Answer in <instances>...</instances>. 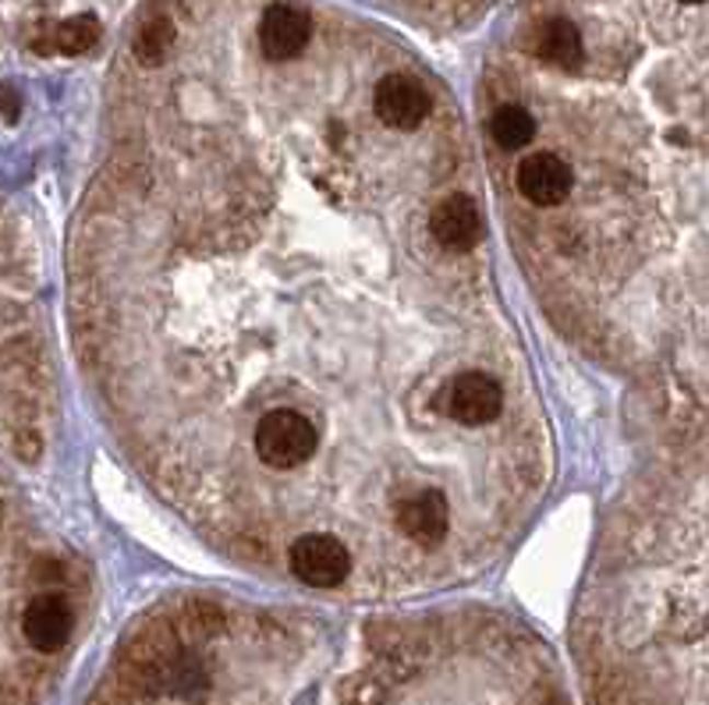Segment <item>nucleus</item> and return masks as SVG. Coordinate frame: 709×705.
Segmentation results:
<instances>
[{
  "label": "nucleus",
  "instance_id": "1",
  "mask_svg": "<svg viewBox=\"0 0 709 705\" xmlns=\"http://www.w3.org/2000/svg\"><path fill=\"white\" fill-rule=\"evenodd\" d=\"M252 443H255V458L266 469L291 472V469H301L316 454V426L295 408H277V412H266L255 423Z\"/></svg>",
  "mask_w": 709,
  "mask_h": 705
},
{
  "label": "nucleus",
  "instance_id": "2",
  "mask_svg": "<svg viewBox=\"0 0 709 705\" xmlns=\"http://www.w3.org/2000/svg\"><path fill=\"white\" fill-rule=\"evenodd\" d=\"M291 575L312 589H338L352 575V553L330 532H306L288 550Z\"/></svg>",
  "mask_w": 709,
  "mask_h": 705
},
{
  "label": "nucleus",
  "instance_id": "3",
  "mask_svg": "<svg viewBox=\"0 0 709 705\" xmlns=\"http://www.w3.org/2000/svg\"><path fill=\"white\" fill-rule=\"evenodd\" d=\"M444 412L461 426H487L504 412V390L487 372H461L444 390Z\"/></svg>",
  "mask_w": 709,
  "mask_h": 705
},
{
  "label": "nucleus",
  "instance_id": "4",
  "mask_svg": "<svg viewBox=\"0 0 709 705\" xmlns=\"http://www.w3.org/2000/svg\"><path fill=\"white\" fill-rule=\"evenodd\" d=\"M373 111L387 128L415 131L430 114L426 85L412 79V74H384L373 89Z\"/></svg>",
  "mask_w": 709,
  "mask_h": 705
},
{
  "label": "nucleus",
  "instance_id": "5",
  "mask_svg": "<svg viewBox=\"0 0 709 705\" xmlns=\"http://www.w3.org/2000/svg\"><path fill=\"white\" fill-rule=\"evenodd\" d=\"M312 39V19L301 8L291 4H274L263 11L260 19V50L270 61H295V57L306 54Z\"/></svg>",
  "mask_w": 709,
  "mask_h": 705
},
{
  "label": "nucleus",
  "instance_id": "6",
  "mask_svg": "<svg viewBox=\"0 0 709 705\" xmlns=\"http://www.w3.org/2000/svg\"><path fill=\"white\" fill-rule=\"evenodd\" d=\"M398 529L415 546L433 550L441 546L450 532V504L441 489H422L415 497L398 504Z\"/></svg>",
  "mask_w": 709,
  "mask_h": 705
},
{
  "label": "nucleus",
  "instance_id": "7",
  "mask_svg": "<svg viewBox=\"0 0 709 705\" xmlns=\"http://www.w3.org/2000/svg\"><path fill=\"white\" fill-rule=\"evenodd\" d=\"M430 231L450 252H472L482 242V213L472 195L455 192L436 203L430 213Z\"/></svg>",
  "mask_w": 709,
  "mask_h": 705
},
{
  "label": "nucleus",
  "instance_id": "8",
  "mask_svg": "<svg viewBox=\"0 0 709 705\" xmlns=\"http://www.w3.org/2000/svg\"><path fill=\"white\" fill-rule=\"evenodd\" d=\"M71 627H75V613H71L65 596L43 592L36 599H28L25 617H22V632H25V642L33 645L36 652L65 649V642L71 638Z\"/></svg>",
  "mask_w": 709,
  "mask_h": 705
},
{
  "label": "nucleus",
  "instance_id": "9",
  "mask_svg": "<svg viewBox=\"0 0 709 705\" xmlns=\"http://www.w3.org/2000/svg\"><path fill=\"white\" fill-rule=\"evenodd\" d=\"M571 185H575V174L557 153H533L518 163V192L533 206H561L571 195Z\"/></svg>",
  "mask_w": 709,
  "mask_h": 705
},
{
  "label": "nucleus",
  "instance_id": "10",
  "mask_svg": "<svg viewBox=\"0 0 709 705\" xmlns=\"http://www.w3.org/2000/svg\"><path fill=\"white\" fill-rule=\"evenodd\" d=\"M536 54L561 71H575L585 57L582 33L571 19H547L536 33Z\"/></svg>",
  "mask_w": 709,
  "mask_h": 705
},
{
  "label": "nucleus",
  "instance_id": "11",
  "mask_svg": "<svg viewBox=\"0 0 709 705\" xmlns=\"http://www.w3.org/2000/svg\"><path fill=\"white\" fill-rule=\"evenodd\" d=\"M100 36H103V28H100V22L93 19V14H75V19L47 25V33L36 39V50H43V54L57 50V54L75 57V54L93 50L100 43Z\"/></svg>",
  "mask_w": 709,
  "mask_h": 705
},
{
  "label": "nucleus",
  "instance_id": "12",
  "mask_svg": "<svg viewBox=\"0 0 709 705\" xmlns=\"http://www.w3.org/2000/svg\"><path fill=\"white\" fill-rule=\"evenodd\" d=\"M490 131H493L496 146H504V149H522V146L533 142V135H536V117H533L529 111H525V107H518V103H504V107L493 114Z\"/></svg>",
  "mask_w": 709,
  "mask_h": 705
},
{
  "label": "nucleus",
  "instance_id": "13",
  "mask_svg": "<svg viewBox=\"0 0 709 705\" xmlns=\"http://www.w3.org/2000/svg\"><path fill=\"white\" fill-rule=\"evenodd\" d=\"M171 43H174V25H171V19H149V22L139 28V36H135V57H139L142 65L157 68V65L163 61V57H168Z\"/></svg>",
  "mask_w": 709,
  "mask_h": 705
},
{
  "label": "nucleus",
  "instance_id": "14",
  "mask_svg": "<svg viewBox=\"0 0 709 705\" xmlns=\"http://www.w3.org/2000/svg\"><path fill=\"white\" fill-rule=\"evenodd\" d=\"M4 122H8V125L19 122V93H14L11 85L4 89Z\"/></svg>",
  "mask_w": 709,
  "mask_h": 705
},
{
  "label": "nucleus",
  "instance_id": "15",
  "mask_svg": "<svg viewBox=\"0 0 709 705\" xmlns=\"http://www.w3.org/2000/svg\"><path fill=\"white\" fill-rule=\"evenodd\" d=\"M682 4H706V0H682Z\"/></svg>",
  "mask_w": 709,
  "mask_h": 705
}]
</instances>
